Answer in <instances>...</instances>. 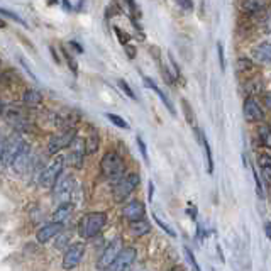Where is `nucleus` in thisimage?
<instances>
[{
    "instance_id": "1",
    "label": "nucleus",
    "mask_w": 271,
    "mask_h": 271,
    "mask_svg": "<svg viewBox=\"0 0 271 271\" xmlns=\"http://www.w3.org/2000/svg\"><path fill=\"white\" fill-rule=\"evenodd\" d=\"M124 171H125V163L124 158L120 156L117 151H109L102 158L100 161V173L104 178L107 180L117 183L124 178Z\"/></svg>"
},
{
    "instance_id": "2",
    "label": "nucleus",
    "mask_w": 271,
    "mask_h": 271,
    "mask_svg": "<svg viewBox=\"0 0 271 271\" xmlns=\"http://www.w3.org/2000/svg\"><path fill=\"white\" fill-rule=\"evenodd\" d=\"M105 224H107V214L105 212H90V214L81 217L78 232L83 239H92L104 229Z\"/></svg>"
},
{
    "instance_id": "3",
    "label": "nucleus",
    "mask_w": 271,
    "mask_h": 271,
    "mask_svg": "<svg viewBox=\"0 0 271 271\" xmlns=\"http://www.w3.org/2000/svg\"><path fill=\"white\" fill-rule=\"evenodd\" d=\"M26 146H27V143L24 141L19 134H14L12 138H9L6 144H4V151H2V156H0L4 166L6 168L12 166V163L16 161V158L26 149Z\"/></svg>"
},
{
    "instance_id": "4",
    "label": "nucleus",
    "mask_w": 271,
    "mask_h": 271,
    "mask_svg": "<svg viewBox=\"0 0 271 271\" xmlns=\"http://www.w3.org/2000/svg\"><path fill=\"white\" fill-rule=\"evenodd\" d=\"M139 183H141V176H139L138 173H129L125 178H122L120 182L115 183L114 193H112L114 200L117 203H124V200H127L129 195L138 188Z\"/></svg>"
},
{
    "instance_id": "5",
    "label": "nucleus",
    "mask_w": 271,
    "mask_h": 271,
    "mask_svg": "<svg viewBox=\"0 0 271 271\" xmlns=\"http://www.w3.org/2000/svg\"><path fill=\"white\" fill-rule=\"evenodd\" d=\"M75 139H76V130L75 129H66L60 134H55L50 139V143H48V153L56 154V153H60L61 149L70 148Z\"/></svg>"
},
{
    "instance_id": "6",
    "label": "nucleus",
    "mask_w": 271,
    "mask_h": 271,
    "mask_svg": "<svg viewBox=\"0 0 271 271\" xmlns=\"http://www.w3.org/2000/svg\"><path fill=\"white\" fill-rule=\"evenodd\" d=\"M122 249H124V243H122L120 237H115L114 241H110V244H107V248L104 249V253H102L99 261H97V268L102 269V271H104L105 268H109V266L115 261V258L120 254V251Z\"/></svg>"
},
{
    "instance_id": "7",
    "label": "nucleus",
    "mask_w": 271,
    "mask_h": 271,
    "mask_svg": "<svg viewBox=\"0 0 271 271\" xmlns=\"http://www.w3.org/2000/svg\"><path fill=\"white\" fill-rule=\"evenodd\" d=\"M63 166H65V159H63L61 156H58L55 161H53L50 166H48L44 171L39 175V183H41V185L46 187V188L55 187L58 178H60L61 171H63Z\"/></svg>"
},
{
    "instance_id": "8",
    "label": "nucleus",
    "mask_w": 271,
    "mask_h": 271,
    "mask_svg": "<svg viewBox=\"0 0 271 271\" xmlns=\"http://www.w3.org/2000/svg\"><path fill=\"white\" fill-rule=\"evenodd\" d=\"M85 256V243H75L66 249L65 256H63V269L70 271L75 269L76 266L81 263Z\"/></svg>"
},
{
    "instance_id": "9",
    "label": "nucleus",
    "mask_w": 271,
    "mask_h": 271,
    "mask_svg": "<svg viewBox=\"0 0 271 271\" xmlns=\"http://www.w3.org/2000/svg\"><path fill=\"white\" fill-rule=\"evenodd\" d=\"M55 195L61 203H70V198L73 195V192L76 190V180L73 176H66V178H58L56 185H55Z\"/></svg>"
},
{
    "instance_id": "10",
    "label": "nucleus",
    "mask_w": 271,
    "mask_h": 271,
    "mask_svg": "<svg viewBox=\"0 0 271 271\" xmlns=\"http://www.w3.org/2000/svg\"><path fill=\"white\" fill-rule=\"evenodd\" d=\"M243 114H244V119L248 120V122H261V120L264 119L261 104L254 99V97H246L244 99Z\"/></svg>"
},
{
    "instance_id": "11",
    "label": "nucleus",
    "mask_w": 271,
    "mask_h": 271,
    "mask_svg": "<svg viewBox=\"0 0 271 271\" xmlns=\"http://www.w3.org/2000/svg\"><path fill=\"white\" fill-rule=\"evenodd\" d=\"M136 256H138V251L136 248H124L120 251V254L115 258V261L109 268H105L104 271H125L130 264L134 263Z\"/></svg>"
},
{
    "instance_id": "12",
    "label": "nucleus",
    "mask_w": 271,
    "mask_h": 271,
    "mask_svg": "<svg viewBox=\"0 0 271 271\" xmlns=\"http://www.w3.org/2000/svg\"><path fill=\"white\" fill-rule=\"evenodd\" d=\"M144 215H146V207H144V203L141 200H130L122 209V217L127 219L129 222L143 220Z\"/></svg>"
},
{
    "instance_id": "13",
    "label": "nucleus",
    "mask_w": 271,
    "mask_h": 271,
    "mask_svg": "<svg viewBox=\"0 0 271 271\" xmlns=\"http://www.w3.org/2000/svg\"><path fill=\"white\" fill-rule=\"evenodd\" d=\"M68 163L73 168L80 169L83 168V159H85V143L81 139H75L71 144V151L68 154Z\"/></svg>"
},
{
    "instance_id": "14",
    "label": "nucleus",
    "mask_w": 271,
    "mask_h": 271,
    "mask_svg": "<svg viewBox=\"0 0 271 271\" xmlns=\"http://www.w3.org/2000/svg\"><path fill=\"white\" fill-rule=\"evenodd\" d=\"M61 231H63V225L61 224H56V222H50V224L42 225L41 229L37 231L36 239H37V243L44 244L50 239H53V237H56Z\"/></svg>"
},
{
    "instance_id": "15",
    "label": "nucleus",
    "mask_w": 271,
    "mask_h": 271,
    "mask_svg": "<svg viewBox=\"0 0 271 271\" xmlns=\"http://www.w3.org/2000/svg\"><path fill=\"white\" fill-rule=\"evenodd\" d=\"M143 80H144V85H146V86H149V88H151V90H154V94H156V95L159 97V99H161V102L164 104V107L168 109V112L171 114V115H176V112H175V107H173L171 100H169L168 97L164 95L163 92L158 88V85L154 83V81H153L151 78H148V76H143Z\"/></svg>"
},
{
    "instance_id": "16",
    "label": "nucleus",
    "mask_w": 271,
    "mask_h": 271,
    "mask_svg": "<svg viewBox=\"0 0 271 271\" xmlns=\"http://www.w3.org/2000/svg\"><path fill=\"white\" fill-rule=\"evenodd\" d=\"M29 161H31V148L26 146V149H24V151L16 158V161L12 163V168L16 169V171L22 173L29 168Z\"/></svg>"
},
{
    "instance_id": "17",
    "label": "nucleus",
    "mask_w": 271,
    "mask_h": 271,
    "mask_svg": "<svg viewBox=\"0 0 271 271\" xmlns=\"http://www.w3.org/2000/svg\"><path fill=\"white\" fill-rule=\"evenodd\" d=\"M71 210H73V207L70 205V203H61L58 209L53 212V222H56V224H65L66 219H70L71 215Z\"/></svg>"
},
{
    "instance_id": "18",
    "label": "nucleus",
    "mask_w": 271,
    "mask_h": 271,
    "mask_svg": "<svg viewBox=\"0 0 271 271\" xmlns=\"http://www.w3.org/2000/svg\"><path fill=\"white\" fill-rule=\"evenodd\" d=\"M129 231L130 234L136 236V237H143L151 232V225L148 224L146 220H134V222H129Z\"/></svg>"
},
{
    "instance_id": "19",
    "label": "nucleus",
    "mask_w": 271,
    "mask_h": 271,
    "mask_svg": "<svg viewBox=\"0 0 271 271\" xmlns=\"http://www.w3.org/2000/svg\"><path fill=\"white\" fill-rule=\"evenodd\" d=\"M253 56L256 58V61L268 65V63H269V56H271L269 42H268V41H264V42H261L259 46H256L254 50H253Z\"/></svg>"
},
{
    "instance_id": "20",
    "label": "nucleus",
    "mask_w": 271,
    "mask_h": 271,
    "mask_svg": "<svg viewBox=\"0 0 271 271\" xmlns=\"http://www.w3.org/2000/svg\"><path fill=\"white\" fill-rule=\"evenodd\" d=\"M22 102L26 105H29V107H37V105L42 102V95L39 94L37 90H32V88H29L24 92V95H22Z\"/></svg>"
},
{
    "instance_id": "21",
    "label": "nucleus",
    "mask_w": 271,
    "mask_h": 271,
    "mask_svg": "<svg viewBox=\"0 0 271 271\" xmlns=\"http://www.w3.org/2000/svg\"><path fill=\"white\" fill-rule=\"evenodd\" d=\"M83 143H85V154H94L97 153V149H99L100 138H99V134L94 132V134H90L88 138H86V141Z\"/></svg>"
},
{
    "instance_id": "22",
    "label": "nucleus",
    "mask_w": 271,
    "mask_h": 271,
    "mask_svg": "<svg viewBox=\"0 0 271 271\" xmlns=\"http://www.w3.org/2000/svg\"><path fill=\"white\" fill-rule=\"evenodd\" d=\"M259 90H261V81L259 80H248L244 83V92H246V95L248 97H253L254 94H259Z\"/></svg>"
},
{
    "instance_id": "23",
    "label": "nucleus",
    "mask_w": 271,
    "mask_h": 271,
    "mask_svg": "<svg viewBox=\"0 0 271 271\" xmlns=\"http://www.w3.org/2000/svg\"><path fill=\"white\" fill-rule=\"evenodd\" d=\"M202 144H203V148H205V153H207V163H209V173L212 175L214 173V156H212V149H210V144H209V141H207V138L205 136L202 134V141H200Z\"/></svg>"
},
{
    "instance_id": "24",
    "label": "nucleus",
    "mask_w": 271,
    "mask_h": 271,
    "mask_svg": "<svg viewBox=\"0 0 271 271\" xmlns=\"http://www.w3.org/2000/svg\"><path fill=\"white\" fill-rule=\"evenodd\" d=\"M258 138L261 144H263L264 148H269V127L266 124H261L259 129H258Z\"/></svg>"
},
{
    "instance_id": "25",
    "label": "nucleus",
    "mask_w": 271,
    "mask_h": 271,
    "mask_svg": "<svg viewBox=\"0 0 271 271\" xmlns=\"http://www.w3.org/2000/svg\"><path fill=\"white\" fill-rule=\"evenodd\" d=\"M182 109H183V114H185V119L188 124H193L195 122V115H193V110L190 107V104H188L187 99H182Z\"/></svg>"
},
{
    "instance_id": "26",
    "label": "nucleus",
    "mask_w": 271,
    "mask_h": 271,
    "mask_svg": "<svg viewBox=\"0 0 271 271\" xmlns=\"http://www.w3.org/2000/svg\"><path fill=\"white\" fill-rule=\"evenodd\" d=\"M263 7H266L264 2H244L243 4V9L248 11V14H258Z\"/></svg>"
},
{
    "instance_id": "27",
    "label": "nucleus",
    "mask_w": 271,
    "mask_h": 271,
    "mask_svg": "<svg viewBox=\"0 0 271 271\" xmlns=\"http://www.w3.org/2000/svg\"><path fill=\"white\" fill-rule=\"evenodd\" d=\"M105 117H107L110 122H112L114 125H117V127H120V129H129V127H130V125L125 122L122 117H119V115H115V114L107 112V114H105Z\"/></svg>"
},
{
    "instance_id": "28",
    "label": "nucleus",
    "mask_w": 271,
    "mask_h": 271,
    "mask_svg": "<svg viewBox=\"0 0 271 271\" xmlns=\"http://www.w3.org/2000/svg\"><path fill=\"white\" fill-rule=\"evenodd\" d=\"M71 239V234H66V232H60V234L56 236V243H55V248L56 249H63L66 248L68 241Z\"/></svg>"
},
{
    "instance_id": "29",
    "label": "nucleus",
    "mask_w": 271,
    "mask_h": 271,
    "mask_svg": "<svg viewBox=\"0 0 271 271\" xmlns=\"http://www.w3.org/2000/svg\"><path fill=\"white\" fill-rule=\"evenodd\" d=\"M0 16H6V17H9V19H12V21L19 22V24H21V26H26V27H27V22L24 21L22 17H19L17 14H14V12H11V11H7V9H0Z\"/></svg>"
},
{
    "instance_id": "30",
    "label": "nucleus",
    "mask_w": 271,
    "mask_h": 271,
    "mask_svg": "<svg viewBox=\"0 0 271 271\" xmlns=\"http://www.w3.org/2000/svg\"><path fill=\"white\" fill-rule=\"evenodd\" d=\"M117 85L120 86V90H122L124 94L127 95L130 100H136V95H134V92H132V88H130V86H129V83H127V81L120 78V80H117Z\"/></svg>"
},
{
    "instance_id": "31",
    "label": "nucleus",
    "mask_w": 271,
    "mask_h": 271,
    "mask_svg": "<svg viewBox=\"0 0 271 271\" xmlns=\"http://www.w3.org/2000/svg\"><path fill=\"white\" fill-rule=\"evenodd\" d=\"M183 251H185V254H187V259H188V263H190L192 266H193V271H202L200 269V266H198V263H197V259H195V254L192 253V249L190 248H183Z\"/></svg>"
},
{
    "instance_id": "32",
    "label": "nucleus",
    "mask_w": 271,
    "mask_h": 271,
    "mask_svg": "<svg viewBox=\"0 0 271 271\" xmlns=\"http://www.w3.org/2000/svg\"><path fill=\"white\" fill-rule=\"evenodd\" d=\"M217 56H219V63H220V70L225 71V53H224V44L219 41L217 42Z\"/></svg>"
},
{
    "instance_id": "33",
    "label": "nucleus",
    "mask_w": 271,
    "mask_h": 271,
    "mask_svg": "<svg viewBox=\"0 0 271 271\" xmlns=\"http://www.w3.org/2000/svg\"><path fill=\"white\" fill-rule=\"evenodd\" d=\"M253 68V61L249 58H239L237 60V70L239 71H246V70H251Z\"/></svg>"
},
{
    "instance_id": "34",
    "label": "nucleus",
    "mask_w": 271,
    "mask_h": 271,
    "mask_svg": "<svg viewBox=\"0 0 271 271\" xmlns=\"http://www.w3.org/2000/svg\"><path fill=\"white\" fill-rule=\"evenodd\" d=\"M136 141H138L139 151H141L143 158H144V161H146V163H149V156H148V146H146V143H144V139L141 138V136H138V138H136Z\"/></svg>"
},
{
    "instance_id": "35",
    "label": "nucleus",
    "mask_w": 271,
    "mask_h": 271,
    "mask_svg": "<svg viewBox=\"0 0 271 271\" xmlns=\"http://www.w3.org/2000/svg\"><path fill=\"white\" fill-rule=\"evenodd\" d=\"M153 219H154V222H156V224H158L159 227H161V229H163L164 232H166L168 236H171V237H175V236H176V234H175V231H173L168 224H164L163 220H159V217H158V215H154V214H153Z\"/></svg>"
},
{
    "instance_id": "36",
    "label": "nucleus",
    "mask_w": 271,
    "mask_h": 271,
    "mask_svg": "<svg viewBox=\"0 0 271 271\" xmlns=\"http://www.w3.org/2000/svg\"><path fill=\"white\" fill-rule=\"evenodd\" d=\"M114 32H115V34H117L119 41H120V42H122V44H124V46H125V44H129V41H130V36H129V34H127V32H124V31H122V29H120V27H117V26H115V27H114Z\"/></svg>"
},
{
    "instance_id": "37",
    "label": "nucleus",
    "mask_w": 271,
    "mask_h": 271,
    "mask_svg": "<svg viewBox=\"0 0 271 271\" xmlns=\"http://www.w3.org/2000/svg\"><path fill=\"white\" fill-rule=\"evenodd\" d=\"M271 159H269V154L266 153V154H259L258 156V164H259V168L263 169V168H269L271 166Z\"/></svg>"
},
{
    "instance_id": "38",
    "label": "nucleus",
    "mask_w": 271,
    "mask_h": 271,
    "mask_svg": "<svg viewBox=\"0 0 271 271\" xmlns=\"http://www.w3.org/2000/svg\"><path fill=\"white\" fill-rule=\"evenodd\" d=\"M253 175H254V182H256V192H258V195L259 197H264V193H263V185H261V180H259V175H258V171L253 168Z\"/></svg>"
},
{
    "instance_id": "39",
    "label": "nucleus",
    "mask_w": 271,
    "mask_h": 271,
    "mask_svg": "<svg viewBox=\"0 0 271 271\" xmlns=\"http://www.w3.org/2000/svg\"><path fill=\"white\" fill-rule=\"evenodd\" d=\"M19 61H21V65L24 66V70H26V71H27V73H29V75H31V78H32V80H36V75H34V73H32V71H31V68H29V66H27V63H26V60H24V58H19Z\"/></svg>"
},
{
    "instance_id": "40",
    "label": "nucleus",
    "mask_w": 271,
    "mask_h": 271,
    "mask_svg": "<svg viewBox=\"0 0 271 271\" xmlns=\"http://www.w3.org/2000/svg\"><path fill=\"white\" fill-rule=\"evenodd\" d=\"M153 197H154V183L149 182L148 183V200L153 202Z\"/></svg>"
},
{
    "instance_id": "41",
    "label": "nucleus",
    "mask_w": 271,
    "mask_h": 271,
    "mask_svg": "<svg viewBox=\"0 0 271 271\" xmlns=\"http://www.w3.org/2000/svg\"><path fill=\"white\" fill-rule=\"evenodd\" d=\"M178 7L185 9V11H192V9H193V2H178Z\"/></svg>"
},
{
    "instance_id": "42",
    "label": "nucleus",
    "mask_w": 271,
    "mask_h": 271,
    "mask_svg": "<svg viewBox=\"0 0 271 271\" xmlns=\"http://www.w3.org/2000/svg\"><path fill=\"white\" fill-rule=\"evenodd\" d=\"M125 51H127V56H129V58H134V56H136V50H134L132 46L125 44Z\"/></svg>"
},
{
    "instance_id": "43",
    "label": "nucleus",
    "mask_w": 271,
    "mask_h": 271,
    "mask_svg": "<svg viewBox=\"0 0 271 271\" xmlns=\"http://www.w3.org/2000/svg\"><path fill=\"white\" fill-rule=\"evenodd\" d=\"M70 46H71V48H75V50H76V53H83V48H81V46L78 44V42H75V41H70Z\"/></svg>"
},
{
    "instance_id": "44",
    "label": "nucleus",
    "mask_w": 271,
    "mask_h": 271,
    "mask_svg": "<svg viewBox=\"0 0 271 271\" xmlns=\"http://www.w3.org/2000/svg\"><path fill=\"white\" fill-rule=\"evenodd\" d=\"M50 50H51V53H53V58H55V60H56L58 63H60L61 60H60V56H58V53H56V50H55V48H53V46H51V48H50Z\"/></svg>"
},
{
    "instance_id": "45",
    "label": "nucleus",
    "mask_w": 271,
    "mask_h": 271,
    "mask_svg": "<svg viewBox=\"0 0 271 271\" xmlns=\"http://www.w3.org/2000/svg\"><path fill=\"white\" fill-rule=\"evenodd\" d=\"M264 232H266V237H268V239H269V237H271V232H269V222H266V224H264Z\"/></svg>"
},
{
    "instance_id": "46",
    "label": "nucleus",
    "mask_w": 271,
    "mask_h": 271,
    "mask_svg": "<svg viewBox=\"0 0 271 271\" xmlns=\"http://www.w3.org/2000/svg\"><path fill=\"white\" fill-rule=\"evenodd\" d=\"M264 104H266V109H269V94L268 92L264 94Z\"/></svg>"
},
{
    "instance_id": "47",
    "label": "nucleus",
    "mask_w": 271,
    "mask_h": 271,
    "mask_svg": "<svg viewBox=\"0 0 271 271\" xmlns=\"http://www.w3.org/2000/svg\"><path fill=\"white\" fill-rule=\"evenodd\" d=\"M168 271H183L182 266H173V268H169Z\"/></svg>"
},
{
    "instance_id": "48",
    "label": "nucleus",
    "mask_w": 271,
    "mask_h": 271,
    "mask_svg": "<svg viewBox=\"0 0 271 271\" xmlns=\"http://www.w3.org/2000/svg\"><path fill=\"white\" fill-rule=\"evenodd\" d=\"M4 144H6V141H4V139H0V156H2V151H4Z\"/></svg>"
},
{
    "instance_id": "49",
    "label": "nucleus",
    "mask_w": 271,
    "mask_h": 271,
    "mask_svg": "<svg viewBox=\"0 0 271 271\" xmlns=\"http://www.w3.org/2000/svg\"><path fill=\"white\" fill-rule=\"evenodd\" d=\"M6 26H7V24H6V21H2V19H0V29H4Z\"/></svg>"
},
{
    "instance_id": "50",
    "label": "nucleus",
    "mask_w": 271,
    "mask_h": 271,
    "mask_svg": "<svg viewBox=\"0 0 271 271\" xmlns=\"http://www.w3.org/2000/svg\"><path fill=\"white\" fill-rule=\"evenodd\" d=\"M2 112H4V102L0 100V114H2Z\"/></svg>"
}]
</instances>
